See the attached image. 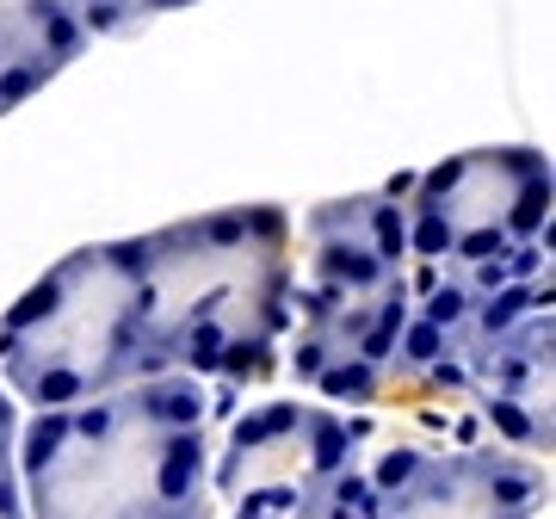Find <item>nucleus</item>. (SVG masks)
Listing matches in <instances>:
<instances>
[{
  "mask_svg": "<svg viewBox=\"0 0 556 519\" xmlns=\"http://www.w3.org/2000/svg\"><path fill=\"white\" fill-rule=\"evenodd\" d=\"M167 7H186V0H137V13H167Z\"/></svg>",
  "mask_w": 556,
  "mask_h": 519,
  "instance_id": "nucleus-5",
  "label": "nucleus"
},
{
  "mask_svg": "<svg viewBox=\"0 0 556 519\" xmlns=\"http://www.w3.org/2000/svg\"><path fill=\"white\" fill-rule=\"evenodd\" d=\"M316 383H321V396H334V402H371L383 378L365 359H334V365H321Z\"/></svg>",
  "mask_w": 556,
  "mask_h": 519,
  "instance_id": "nucleus-4",
  "label": "nucleus"
},
{
  "mask_svg": "<svg viewBox=\"0 0 556 519\" xmlns=\"http://www.w3.org/2000/svg\"><path fill=\"white\" fill-rule=\"evenodd\" d=\"M408 192H415L408 211L445 223V260L464 273L501 266L519 248H538V236L551 229V161L538 149L457 155L433 174H420Z\"/></svg>",
  "mask_w": 556,
  "mask_h": 519,
  "instance_id": "nucleus-2",
  "label": "nucleus"
},
{
  "mask_svg": "<svg viewBox=\"0 0 556 519\" xmlns=\"http://www.w3.org/2000/svg\"><path fill=\"white\" fill-rule=\"evenodd\" d=\"M80 50H87L80 0H0V112L31 100Z\"/></svg>",
  "mask_w": 556,
  "mask_h": 519,
  "instance_id": "nucleus-3",
  "label": "nucleus"
},
{
  "mask_svg": "<svg viewBox=\"0 0 556 519\" xmlns=\"http://www.w3.org/2000/svg\"><path fill=\"white\" fill-rule=\"evenodd\" d=\"M142 241L80 248L0 321V365L38 408H75L93 390L137 383Z\"/></svg>",
  "mask_w": 556,
  "mask_h": 519,
  "instance_id": "nucleus-1",
  "label": "nucleus"
}]
</instances>
